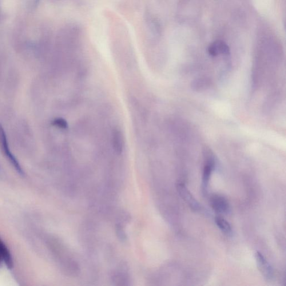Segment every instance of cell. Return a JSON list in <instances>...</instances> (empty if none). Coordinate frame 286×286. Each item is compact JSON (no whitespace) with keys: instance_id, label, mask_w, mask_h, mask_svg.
<instances>
[{"instance_id":"1","label":"cell","mask_w":286,"mask_h":286,"mask_svg":"<svg viewBox=\"0 0 286 286\" xmlns=\"http://www.w3.org/2000/svg\"><path fill=\"white\" fill-rule=\"evenodd\" d=\"M0 146H1L2 152L10 161L12 165L14 167L16 170L21 175H24V172L21 165L19 164L17 158L15 157L13 153L11 152L5 130L1 125H0Z\"/></svg>"},{"instance_id":"2","label":"cell","mask_w":286,"mask_h":286,"mask_svg":"<svg viewBox=\"0 0 286 286\" xmlns=\"http://www.w3.org/2000/svg\"><path fill=\"white\" fill-rule=\"evenodd\" d=\"M177 189L182 199L186 202L193 211L196 212L201 211V205L194 198L185 184L183 183H179L177 186Z\"/></svg>"},{"instance_id":"3","label":"cell","mask_w":286,"mask_h":286,"mask_svg":"<svg viewBox=\"0 0 286 286\" xmlns=\"http://www.w3.org/2000/svg\"><path fill=\"white\" fill-rule=\"evenodd\" d=\"M255 257L258 269L266 280L273 279L274 273L272 266L270 265L263 254L259 252H256Z\"/></svg>"},{"instance_id":"4","label":"cell","mask_w":286,"mask_h":286,"mask_svg":"<svg viewBox=\"0 0 286 286\" xmlns=\"http://www.w3.org/2000/svg\"><path fill=\"white\" fill-rule=\"evenodd\" d=\"M210 204L214 212L218 214H227L230 211V206L226 198L218 194H214L210 199Z\"/></svg>"},{"instance_id":"5","label":"cell","mask_w":286,"mask_h":286,"mask_svg":"<svg viewBox=\"0 0 286 286\" xmlns=\"http://www.w3.org/2000/svg\"><path fill=\"white\" fill-rule=\"evenodd\" d=\"M112 142L115 150L118 154H121L124 149V140L120 130L115 129L113 131Z\"/></svg>"},{"instance_id":"6","label":"cell","mask_w":286,"mask_h":286,"mask_svg":"<svg viewBox=\"0 0 286 286\" xmlns=\"http://www.w3.org/2000/svg\"><path fill=\"white\" fill-rule=\"evenodd\" d=\"M0 255L2 258L3 262H5L7 267L10 269L13 268L14 265L13 258L9 250L1 239H0Z\"/></svg>"},{"instance_id":"7","label":"cell","mask_w":286,"mask_h":286,"mask_svg":"<svg viewBox=\"0 0 286 286\" xmlns=\"http://www.w3.org/2000/svg\"><path fill=\"white\" fill-rule=\"evenodd\" d=\"M214 221L222 233L227 236H232V229L229 222L220 216H217L214 218Z\"/></svg>"},{"instance_id":"8","label":"cell","mask_w":286,"mask_h":286,"mask_svg":"<svg viewBox=\"0 0 286 286\" xmlns=\"http://www.w3.org/2000/svg\"><path fill=\"white\" fill-rule=\"evenodd\" d=\"M214 44L216 47L218 54H230V50L229 47L225 42L222 41H217L214 42Z\"/></svg>"},{"instance_id":"9","label":"cell","mask_w":286,"mask_h":286,"mask_svg":"<svg viewBox=\"0 0 286 286\" xmlns=\"http://www.w3.org/2000/svg\"><path fill=\"white\" fill-rule=\"evenodd\" d=\"M210 81L209 79L205 78L197 79L192 82V87L196 91L206 89L209 85Z\"/></svg>"},{"instance_id":"10","label":"cell","mask_w":286,"mask_h":286,"mask_svg":"<svg viewBox=\"0 0 286 286\" xmlns=\"http://www.w3.org/2000/svg\"><path fill=\"white\" fill-rule=\"evenodd\" d=\"M52 124L58 128L66 129L68 127L67 121L62 118H57L52 121Z\"/></svg>"},{"instance_id":"11","label":"cell","mask_w":286,"mask_h":286,"mask_svg":"<svg viewBox=\"0 0 286 286\" xmlns=\"http://www.w3.org/2000/svg\"><path fill=\"white\" fill-rule=\"evenodd\" d=\"M2 261H3L2 258L1 256V255H0V265H1Z\"/></svg>"}]
</instances>
